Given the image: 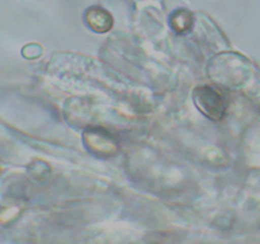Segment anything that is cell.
<instances>
[{"instance_id": "1", "label": "cell", "mask_w": 260, "mask_h": 244, "mask_svg": "<svg viewBox=\"0 0 260 244\" xmlns=\"http://www.w3.org/2000/svg\"><path fill=\"white\" fill-rule=\"evenodd\" d=\"M198 108L212 119H220L226 111V101L222 94L212 86H200L194 93Z\"/></svg>"}, {"instance_id": "2", "label": "cell", "mask_w": 260, "mask_h": 244, "mask_svg": "<svg viewBox=\"0 0 260 244\" xmlns=\"http://www.w3.org/2000/svg\"><path fill=\"white\" fill-rule=\"evenodd\" d=\"M86 20L89 27L93 28L95 32H106L112 27V17L103 9H89L86 13Z\"/></svg>"}]
</instances>
